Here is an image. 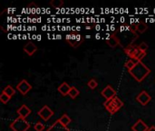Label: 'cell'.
Masks as SVG:
<instances>
[{
	"mask_svg": "<svg viewBox=\"0 0 155 131\" xmlns=\"http://www.w3.org/2000/svg\"><path fill=\"white\" fill-rule=\"evenodd\" d=\"M147 131H155V127H154V126L150 127L148 128V130H147Z\"/></svg>",
	"mask_w": 155,
	"mask_h": 131,
	"instance_id": "obj_26",
	"label": "cell"
},
{
	"mask_svg": "<svg viewBox=\"0 0 155 131\" xmlns=\"http://www.w3.org/2000/svg\"><path fill=\"white\" fill-rule=\"evenodd\" d=\"M2 92H4L5 94H7V95L9 96L10 97H12L14 95H16V89H15L12 86H10V85L7 86V87L3 89Z\"/></svg>",
	"mask_w": 155,
	"mask_h": 131,
	"instance_id": "obj_16",
	"label": "cell"
},
{
	"mask_svg": "<svg viewBox=\"0 0 155 131\" xmlns=\"http://www.w3.org/2000/svg\"><path fill=\"white\" fill-rule=\"evenodd\" d=\"M16 89L22 94V95H27L31 89H32V86L25 80V79H23L21 82H19L16 86Z\"/></svg>",
	"mask_w": 155,
	"mask_h": 131,
	"instance_id": "obj_6",
	"label": "cell"
},
{
	"mask_svg": "<svg viewBox=\"0 0 155 131\" xmlns=\"http://www.w3.org/2000/svg\"><path fill=\"white\" fill-rule=\"evenodd\" d=\"M66 40L67 42L70 44L71 46L73 47H77L78 46L81 45V43L83 42V38L80 35H73V36H67L66 37Z\"/></svg>",
	"mask_w": 155,
	"mask_h": 131,
	"instance_id": "obj_7",
	"label": "cell"
},
{
	"mask_svg": "<svg viewBox=\"0 0 155 131\" xmlns=\"http://www.w3.org/2000/svg\"><path fill=\"white\" fill-rule=\"evenodd\" d=\"M64 126H65V127H67V125L68 124H70L71 123V118H69V116L68 115H66V114H65V115H63L59 119H58Z\"/></svg>",
	"mask_w": 155,
	"mask_h": 131,
	"instance_id": "obj_17",
	"label": "cell"
},
{
	"mask_svg": "<svg viewBox=\"0 0 155 131\" xmlns=\"http://www.w3.org/2000/svg\"><path fill=\"white\" fill-rule=\"evenodd\" d=\"M138 46H139V48H140L142 51H143V52H146V51H147V49H148V47H149V46H148V45H147L145 42L141 43V44H140Z\"/></svg>",
	"mask_w": 155,
	"mask_h": 131,
	"instance_id": "obj_25",
	"label": "cell"
},
{
	"mask_svg": "<svg viewBox=\"0 0 155 131\" xmlns=\"http://www.w3.org/2000/svg\"><path fill=\"white\" fill-rule=\"evenodd\" d=\"M107 44H108L111 47H116V46L120 44V42H119V39L117 38V37L112 36V37H110L107 39Z\"/></svg>",
	"mask_w": 155,
	"mask_h": 131,
	"instance_id": "obj_15",
	"label": "cell"
},
{
	"mask_svg": "<svg viewBox=\"0 0 155 131\" xmlns=\"http://www.w3.org/2000/svg\"><path fill=\"white\" fill-rule=\"evenodd\" d=\"M124 66H125V67L130 71L134 66H135V63L133 61V60H131V59H129V60H127L126 62H125V64H124Z\"/></svg>",
	"mask_w": 155,
	"mask_h": 131,
	"instance_id": "obj_22",
	"label": "cell"
},
{
	"mask_svg": "<svg viewBox=\"0 0 155 131\" xmlns=\"http://www.w3.org/2000/svg\"><path fill=\"white\" fill-rule=\"evenodd\" d=\"M50 5L55 8H59L64 5V2L62 0H52L50 2Z\"/></svg>",
	"mask_w": 155,
	"mask_h": 131,
	"instance_id": "obj_20",
	"label": "cell"
},
{
	"mask_svg": "<svg viewBox=\"0 0 155 131\" xmlns=\"http://www.w3.org/2000/svg\"><path fill=\"white\" fill-rule=\"evenodd\" d=\"M87 85H88V87H89L91 89H95V88H97V86H98V83H97V81H96L95 79H90V80L88 81Z\"/></svg>",
	"mask_w": 155,
	"mask_h": 131,
	"instance_id": "obj_23",
	"label": "cell"
},
{
	"mask_svg": "<svg viewBox=\"0 0 155 131\" xmlns=\"http://www.w3.org/2000/svg\"><path fill=\"white\" fill-rule=\"evenodd\" d=\"M79 90L77 89L76 88H74V87H71V89H70V91H69V94H68V96L71 97V98H73V99H74L77 96L79 95Z\"/></svg>",
	"mask_w": 155,
	"mask_h": 131,
	"instance_id": "obj_18",
	"label": "cell"
},
{
	"mask_svg": "<svg viewBox=\"0 0 155 131\" xmlns=\"http://www.w3.org/2000/svg\"><path fill=\"white\" fill-rule=\"evenodd\" d=\"M133 77L138 82H142L145 77L150 74V68L142 63V61H138L135 63V66L129 71Z\"/></svg>",
	"mask_w": 155,
	"mask_h": 131,
	"instance_id": "obj_1",
	"label": "cell"
},
{
	"mask_svg": "<svg viewBox=\"0 0 155 131\" xmlns=\"http://www.w3.org/2000/svg\"><path fill=\"white\" fill-rule=\"evenodd\" d=\"M101 95L103 97H105L106 100H111L112 98L116 97V91L111 86H107V87L105 88V89L101 92Z\"/></svg>",
	"mask_w": 155,
	"mask_h": 131,
	"instance_id": "obj_8",
	"label": "cell"
},
{
	"mask_svg": "<svg viewBox=\"0 0 155 131\" xmlns=\"http://www.w3.org/2000/svg\"><path fill=\"white\" fill-rule=\"evenodd\" d=\"M10 127L14 131H27V129L30 128V124L25 120V118L18 117L10 125Z\"/></svg>",
	"mask_w": 155,
	"mask_h": 131,
	"instance_id": "obj_4",
	"label": "cell"
},
{
	"mask_svg": "<svg viewBox=\"0 0 155 131\" xmlns=\"http://www.w3.org/2000/svg\"><path fill=\"white\" fill-rule=\"evenodd\" d=\"M105 107L107 109V111L111 114L113 115L115 114L122 107H123V102L116 96L111 100H106L105 102Z\"/></svg>",
	"mask_w": 155,
	"mask_h": 131,
	"instance_id": "obj_3",
	"label": "cell"
},
{
	"mask_svg": "<svg viewBox=\"0 0 155 131\" xmlns=\"http://www.w3.org/2000/svg\"><path fill=\"white\" fill-rule=\"evenodd\" d=\"M125 53L133 59H135L138 61H142L143 58L146 56V52L142 51L138 46H133V45H129L127 47L124 48Z\"/></svg>",
	"mask_w": 155,
	"mask_h": 131,
	"instance_id": "obj_2",
	"label": "cell"
},
{
	"mask_svg": "<svg viewBox=\"0 0 155 131\" xmlns=\"http://www.w3.org/2000/svg\"><path fill=\"white\" fill-rule=\"evenodd\" d=\"M36 50H37L36 46L34 43H32V42H28L27 44H25L24 46V51L28 56H33L36 52Z\"/></svg>",
	"mask_w": 155,
	"mask_h": 131,
	"instance_id": "obj_11",
	"label": "cell"
},
{
	"mask_svg": "<svg viewBox=\"0 0 155 131\" xmlns=\"http://www.w3.org/2000/svg\"><path fill=\"white\" fill-rule=\"evenodd\" d=\"M70 89H71V87H70L67 83L64 82V83H62V84L59 86V88H58V92H59L62 96H67V95L69 94Z\"/></svg>",
	"mask_w": 155,
	"mask_h": 131,
	"instance_id": "obj_14",
	"label": "cell"
},
{
	"mask_svg": "<svg viewBox=\"0 0 155 131\" xmlns=\"http://www.w3.org/2000/svg\"><path fill=\"white\" fill-rule=\"evenodd\" d=\"M17 114H18L19 117H21L23 118H27L31 114V109L27 106H25V105H23L22 107H20L17 109Z\"/></svg>",
	"mask_w": 155,
	"mask_h": 131,
	"instance_id": "obj_13",
	"label": "cell"
},
{
	"mask_svg": "<svg viewBox=\"0 0 155 131\" xmlns=\"http://www.w3.org/2000/svg\"><path fill=\"white\" fill-rule=\"evenodd\" d=\"M34 128L36 131H43L44 129V125L41 122H37L35 126H34Z\"/></svg>",
	"mask_w": 155,
	"mask_h": 131,
	"instance_id": "obj_24",
	"label": "cell"
},
{
	"mask_svg": "<svg viewBox=\"0 0 155 131\" xmlns=\"http://www.w3.org/2000/svg\"><path fill=\"white\" fill-rule=\"evenodd\" d=\"M47 131H70V129L67 127L64 126L59 120H56L47 129Z\"/></svg>",
	"mask_w": 155,
	"mask_h": 131,
	"instance_id": "obj_10",
	"label": "cell"
},
{
	"mask_svg": "<svg viewBox=\"0 0 155 131\" xmlns=\"http://www.w3.org/2000/svg\"><path fill=\"white\" fill-rule=\"evenodd\" d=\"M148 128H149V127H148L142 119H139V120L132 127L133 131H147Z\"/></svg>",
	"mask_w": 155,
	"mask_h": 131,
	"instance_id": "obj_12",
	"label": "cell"
},
{
	"mask_svg": "<svg viewBox=\"0 0 155 131\" xmlns=\"http://www.w3.org/2000/svg\"><path fill=\"white\" fill-rule=\"evenodd\" d=\"M10 98L11 97L9 96H7V94H5L4 92H2L1 95H0V101H1L2 104H7V102H9Z\"/></svg>",
	"mask_w": 155,
	"mask_h": 131,
	"instance_id": "obj_21",
	"label": "cell"
},
{
	"mask_svg": "<svg viewBox=\"0 0 155 131\" xmlns=\"http://www.w3.org/2000/svg\"><path fill=\"white\" fill-rule=\"evenodd\" d=\"M151 97L146 91H142L136 97V100L142 106H146V105L151 101Z\"/></svg>",
	"mask_w": 155,
	"mask_h": 131,
	"instance_id": "obj_9",
	"label": "cell"
},
{
	"mask_svg": "<svg viewBox=\"0 0 155 131\" xmlns=\"http://www.w3.org/2000/svg\"><path fill=\"white\" fill-rule=\"evenodd\" d=\"M136 30L139 33H144L147 30V25L142 22L139 23L138 25H136Z\"/></svg>",
	"mask_w": 155,
	"mask_h": 131,
	"instance_id": "obj_19",
	"label": "cell"
},
{
	"mask_svg": "<svg viewBox=\"0 0 155 131\" xmlns=\"http://www.w3.org/2000/svg\"><path fill=\"white\" fill-rule=\"evenodd\" d=\"M38 116L44 121L49 120L52 117L54 116V111L52 110L48 106H44L39 111H38Z\"/></svg>",
	"mask_w": 155,
	"mask_h": 131,
	"instance_id": "obj_5",
	"label": "cell"
}]
</instances>
